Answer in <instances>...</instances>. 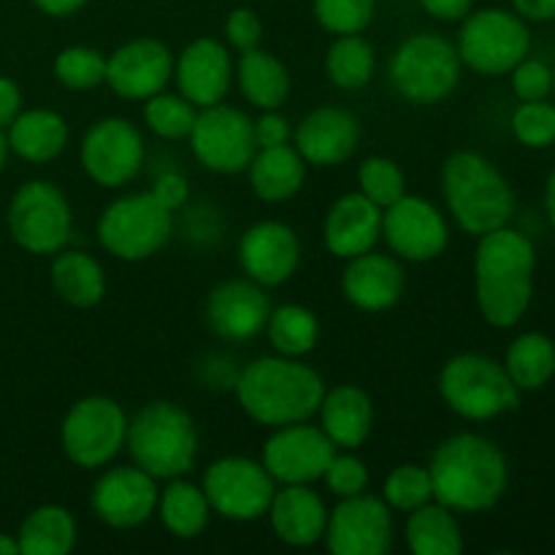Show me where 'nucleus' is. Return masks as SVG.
<instances>
[{
	"label": "nucleus",
	"mask_w": 555,
	"mask_h": 555,
	"mask_svg": "<svg viewBox=\"0 0 555 555\" xmlns=\"http://www.w3.org/2000/svg\"><path fill=\"white\" fill-rule=\"evenodd\" d=\"M150 193L155 195V198L160 201V204L166 206L168 211H177V209H182L184 204H188L190 182H188V177H184V173L166 171V173H160L155 182H152Z\"/></svg>",
	"instance_id": "nucleus-48"
},
{
	"label": "nucleus",
	"mask_w": 555,
	"mask_h": 555,
	"mask_svg": "<svg viewBox=\"0 0 555 555\" xmlns=\"http://www.w3.org/2000/svg\"><path fill=\"white\" fill-rule=\"evenodd\" d=\"M325 74L336 90H363L377 74V52L361 33L336 36L325 52Z\"/></svg>",
	"instance_id": "nucleus-36"
},
{
	"label": "nucleus",
	"mask_w": 555,
	"mask_h": 555,
	"mask_svg": "<svg viewBox=\"0 0 555 555\" xmlns=\"http://www.w3.org/2000/svg\"><path fill=\"white\" fill-rule=\"evenodd\" d=\"M144 135L130 119L101 117L87 128L79 146V160L87 177L106 190L133 182L144 168Z\"/></svg>",
	"instance_id": "nucleus-14"
},
{
	"label": "nucleus",
	"mask_w": 555,
	"mask_h": 555,
	"mask_svg": "<svg viewBox=\"0 0 555 555\" xmlns=\"http://www.w3.org/2000/svg\"><path fill=\"white\" fill-rule=\"evenodd\" d=\"M336 450L339 448L331 442L328 434L318 423L301 421L271 428L260 461L276 486H312L323 480Z\"/></svg>",
	"instance_id": "nucleus-16"
},
{
	"label": "nucleus",
	"mask_w": 555,
	"mask_h": 555,
	"mask_svg": "<svg viewBox=\"0 0 555 555\" xmlns=\"http://www.w3.org/2000/svg\"><path fill=\"white\" fill-rule=\"evenodd\" d=\"M266 336L276 356L307 358L320 341V320L312 309L301 304H280V307H271Z\"/></svg>",
	"instance_id": "nucleus-37"
},
{
	"label": "nucleus",
	"mask_w": 555,
	"mask_h": 555,
	"mask_svg": "<svg viewBox=\"0 0 555 555\" xmlns=\"http://www.w3.org/2000/svg\"><path fill=\"white\" fill-rule=\"evenodd\" d=\"M383 238L399 260L431 263L450 247L448 217L431 201L406 193L383 209Z\"/></svg>",
	"instance_id": "nucleus-15"
},
{
	"label": "nucleus",
	"mask_w": 555,
	"mask_h": 555,
	"mask_svg": "<svg viewBox=\"0 0 555 555\" xmlns=\"http://www.w3.org/2000/svg\"><path fill=\"white\" fill-rule=\"evenodd\" d=\"M361 144V122L350 108L320 106L293 130V146L307 166L331 168L350 160Z\"/></svg>",
	"instance_id": "nucleus-23"
},
{
	"label": "nucleus",
	"mask_w": 555,
	"mask_h": 555,
	"mask_svg": "<svg viewBox=\"0 0 555 555\" xmlns=\"http://www.w3.org/2000/svg\"><path fill=\"white\" fill-rule=\"evenodd\" d=\"M22 112V90L16 87L14 79L0 76V130L9 128Z\"/></svg>",
	"instance_id": "nucleus-50"
},
{
	"label": "nucleus",
	"mask_w": 555,
	"mask_h": 555,
	"mask_svg": "<svg viewBox=\"0 0 555 555\" xmlns=\"http://www.w3.org/2000/svg\"><path fill=\"white\" fill-rule=\"evenodd\" d=\"M404 266L393 253H369L347 260L341 271V293L361 312H385L404 296Z\"/></svg>",
	"instance_id": "nucleus-24"
},
{
	"label": "nucleus",
	"mask_w": 555,
	"mask_h": 555,
	"mask_svg": "<svg viewBox=\"0 0 555 555\" xmlns=\"http://www.w3.org/2000/svg\"><path fill=\"white\" fill-rule=\"evenodd\" d=\"M49 280H52L54 296L74 309H92L106 296L103 266L90 253H81V249H60V253H54Z\"/></svg>",
	"instance_id": "nucleus-30"
},
{
	"label": "nucleus",
	"mask_w": 555,
	"mask_h": 555,
	"mask_svg": "<svg viewBox=\"0 0 555 555\" xmlns=\"http://www.w3.org/2000/svg\"><path fill=\"white\" fill-rule=\"evenodd\" d=\"M461 65L482 76H504L529 57L531 33L526 20L507 9L469 11L461 20L459 41Z\"/></svg>",
	"instance_id": "nucleus-10"
},
{
	"label": "nucleus",
	"mask_w": 555,
	"mask_h": 555,
	"mask_svg": "<svg viewBox=\"0 0 555 555\" xmlns=\"http://www.w3.org/2000/svg\"><path fill=\"white\" fill-rule=\"evenodd\" d=\"M325 547L331 555H385L393 547V509L383 496L358 493L328 509Z\"/></svg>",
	"instance_id": "nucleus-17"
},
{
	"label": "nucleus",
	"mask_w": 555,
	"mask_h": 555,
	"mask_svg": "<svg viewBox=\"0 0 555 555\" xmlns=\"http://www.w3.org/2000/svg\"><path fill=\"white\" fill-rule=\"evenodd\" d=\"M76 518L63 504H41L22 520L20 542L22 555H68L76 547Z\"/></svg>",
	"instance_id": "nucleus-34"
},
{
	"label": "nucleus",
	"mask_w": 555,
	"mask_h": 555,
	"mask_svg": "<svg viewBox=\"0 0 555 555\" xmlns=\"http://www.w3.org/2000/svg\"><path fill=\"white\" fill-rule=\"evenodd\" d=\"M9 233L25 253L54 255L68 247L74 211L63 190L47 179H30L9 204Z\"/></svg>",
	"instance_id": "nucleus-11"
},
{
	"label": "nucleus",
	"mask_w": 555,
	"mask_h": 555,
	"mask_svg": "<svg viewBox=\"0 0 555 555\" xmlns=\"http://www.w3.org/2000/svg\"><path fill=\"white\" fill-rule=\"evenodd\" d=\"M222 36H225L228 49H236L238 54L249 52V49L260 47L263 41V22L247 5H238L231 14L225 16V25H222Z\"/></svg>",
	"instance_id": "nucleus-46"
},
{
	"label": "nucleus",
	"mask_w": 555,
	"mask_h": 555,
	"mask_svg": "<svg viewBox=\"0 0 555 555\" xmlns=\"http://www.w3.org/2000/svg\"><path fill=\"white\" fill-rule=\"evenodd\" d=\"M358 193L366 195L379 209H388L406 195V173L390 157L372 155L358 166Z\"/></svg>",
	"instance_id": "nucleus-40"
},
{
	"label": "nucleus",
	"mask_w": 555,
	"mask_h": 555,
	"mask_svg": "<svg viewBox=\"0 0 555 555\" xmlns=\"http://www.w3.org/2000/svg\"><path fill=\"white\" fill-rule=\"evenodd\" d=\"M128 421L125 406L112 396H85L65 412L60 426V448L65 459L79 469H106L122 453Z\"/></svg>",
	"instance_id": "nucleus-9"
},
{
	"label": "nucleus",
	"mask_w": 555,
	"mask_h": 555,
	"mask_svg": "<svg viewBox=\"0 0 555 555\" xmlns=\"http://www.w3.org/2000/svg\"><path fill=\"white\" fill-rule=\"evenodd\" d=\"M253 130L258 150H269V146L291 144L293 141L291 119L285 114H280V108H266V112H260V117L253 119Z\"/></svg>",
	"instance_id": "nucleus-47"
},
{
	"label": "nucleus",
	"mask_w": 555,
	"mask_h": 555,
	"mask_svg": "<svg viewBox=\"0 0 555 555\" xmlns=\"http://www.w3.org/2000/svg\"><path fill=\"white\" fill-rule=\"evenodd\" d=\"M537 253L526 233L504 225L480 236L475 249V298L493 328H513L534 296Z\"/></svg>",
	"instance_id": "nucleus-2"
},
{
	"label": "nucleus",
	"mask_w": 555,
	"mask_h": 555,
	"mask_svg": "<svg viewBox=\"0 0 555 555\" xmlns=\"http://www.w3.org/2000/svg\"><path fill=\"white\" fill-rule=\"evenodd\" d=\"M198 108L182 95V92L160 90L157 95L144 101V122L157 139L182 141L193 130Z\"/></svg>",
	"instance_id": "nucleus-38"
},
{
	"label": "nucleus",
	"mask_w": 555,
	"mask_h": 555,
	"mask_svg": "<svg viewBox=\"0 0 555 555\" xmlns=\"http://www.w3.org/2000/svg\"><path fill=\"white\" fill-rule=\"evenodd\" d=\"M545 209H547V217H551L553 228H555V168L553 173L547 177V188H545Z\"/></svg>",
	"instance_id": "nucleus-53"
},
{
	"label": "nucleus",
	"mask_w": 555,
	"mask_h": 555,
	"mask_svg": "<svg viewBox=\"0 0 555 555\" xmlns=\"http://www.w3.org/2000/svg\"><path fill=\"white\" fill-rule=\"evenodd\" d=\"M173 79V52L160 38H130L106 54V85L125 101H146Z\"/></svg>",
	"instance_id": "nucleus-19"
},
{
	"label": "nucleus",
	"mask_w": 555,
	"mask_h": 555,
	"mask_svg": "<svg viewBox=\"0 0 555 555\" xmlns=\"http://www.w3.org/2000/svg\"><path fill=\"white\" fill-rule=\"evenodd\" d=\"M509 74H513V90L520 101H547L553 92V68L542 60H520Z\"/></svg>",
	"instance_id": "nucleus-45"
},
{
	"label": "nucleus",
	"mask_w": 555,
	"mask_h": 555,
	"mask_svg": "<svg viewBox=\"0 0 555 555\" xmlns=\"http://www.w3.org/2000/svg\"><path fill=\"white\" fill-rule=\"evenodd\" d=\"M404 540L412 555H461L464 553V531L450 507L428 502L406 513Z\"/></svg>",
	"instance_id": "nucleus-33"
},
{
	"label": "nucleus",
	"mask_w": 555,
	"mask_h": 555,
	"mask_svg": "<svg viewBox=\"0 0 555 555\" xmlns=\"http://www.w3.org/2000/svg\"><path fill=\"white\" fill-rule=\"evenodd\" d=\"M318 426L328 434L331 442L339 450H358L374 428L372 396L352 383H341L336 388H325L323 401L318 406Z\"/></svg>",
	"instance_id": "nucleus-27"
},
{
	"label": "nucleus",
	"mask_w": 555,
	"mask_h": 555,
	"mask_svg": "<svg viewBox=\"0 0 555 555\" xmlns=\"http://www.w3.org/2000/svg\"><path fill=\"white\" fill-rule=\"evenodd\" d=\"M323 482L336 499L358 496V493H363L369 488L366 461L358 459L352 450H336V455L331 459L328 469H325Z\"/></svg>",
	"instance_id": "nucleus-44"
},
{
	"label": "nucleus",
	"mask_w": 555,
	"mask_h": 555,
	"mask_svg": "<svg viewBox=\"0 0 555 555\" xmlns=\"http://www.w3.org/2000/svg\"><path fill=\"white\" fill-rule=\"evenodd\" d=\"M249 177L255 198L266 204H282L298 195V190L307 182V163L298 155L293 144L269 146V150L255 152L253 163L244 171Z\"/></svg>",
	"instance_id": "nucleus-29"
},
{
	"label": "nucleus",
	"mask_w": 555,
	"mask_h": 555,
	"mask_svg": "<svg viewBox=\"0 0 555 555\" xmlns=\"http://www.w3.org/2000/svg\"><path fill=\"white\" fill-rule=\"evenodd\" d=\"M0 555H22V553H20V542H16V537L0 534Z\"/></svg>",
	"instance_id": "nucleus-54"
},
{
	"label": "nucleus",
	"mask_w": 555,
	"mask_h": 555,
	"mask_svg": "<svg viewBox=\"0 0 555 555\" xmlns=\"http://www.w3.org/2000/svg\"><path fill=\"white\" fill-rule=\"evenodd\" d=\"M553 92H555V68H553Z\"/></svg>",
	"instance_id": "nucleus-56"
},
{
	"label": "nucleus",
	"mask_w": 555,
	"mask_h": 555,
	"mask_svg": "<svg viewBox=\"0 0 555 555\" xmlns=\"http://www.w3.org/2000/svg\"><path fill=\"white\" fill-rule=\"evenodd\" d=\"M504 369L520 393L542 390L555 377V345L547 334L529 331L513 339L504 356Z\"/></svg>",
	"instance_id": "nucleus-35"
},
{
	"label": "nucleus",
	"mask_w": 555,
	"mask_h": 555,
	"mask_svg": "<svg viewBox=\"0 0 555 555\" xmlns=\"http://www.w3.org/2000/svg\"><path fill=\"white\" fill-rule=\"evenodd\" d=\"M95 231L112 258L139 263L160 253L173 236V211L152 193H130L101 211Z\"/></svg>",
	"instance_id": "nucleus-8"
},
{
	"label": "nucleus",
	"mask_w": 555,
	"mask_h": 555,
	"mask_svg": "<svg viewBox=\"0 0 555 555\" xmlns=\"http://www.w3.org/2000/svg\"><path fill=\"white\" fill-rule=\"evenodd\" d=\"M160 486L141 466H112L92 486V513L108 529H139L155 515Z\"/></svg>",
	"instance_id": "nucleus-18"
},
{
	"label": "nucleus",
	"mask_w": 555,
	"mask_h": 555,
	"mask_svg": "<svg viewBox=\"0 0 555 555\" xmlns=\"http://www.w3.org/2000/svg\"><path fill=\"white\" fill-rule=\"evenodd\" d=\"M5 155H9V141H5V133L0 130V171H3L5 166Z\"/></svg>",
	"instance_id": "nucleus-55"
},
{
	"label": "nucleus",
	"mask_w": 555,
	"mask_h": 555,
	"mask_svg": "<svg viewBox=\"0 0 555 555\" xmlns=\"http://www.w3.org/2000/svg\"><path fill=\"white\" fill-rule=\"evenodd\" d=\"M155 515L163 529L177 540H195L206 531L211 520V504L204 488L195 486L188 477H173L157 493Z\"/></svg>",
	"instance_id": "nucleus-32"
},
{
	"label": "nucleus",
	"mask_w": 555,
	"mask_h": 555,
	"mask_svg": "<svg viewBox=\"0 0 555 555\" xmlns=\"http://www.w3.org/2000/svg\"><path fill=\"white\" fill-rule=\"evenodd\" d=\"M233 79H236L238 90L247 98L249 106L260 108V112L282 108L291 98V70L285 68L280 57H274V54L260 47L238 54Z\"/></svg>",
	"instance_id": "nucleus-31"
},
{
	"label": "nucleus",
	"mask_w": 555,
	"mask_h": 555,
	"mask_svg": "<svg viewBox=\"0 0 555 555\" xmlns=\"http://www.w3.org/2000/svg\"><path fill=\"white\" fill-rule=\"evenodd\" d=\"M423 11L439 22H461L472 11L475 0H421Z\"/></svg>",
	"instance_id": "nucleus-49"
},
{
	"label": "nucleus",
	"mask_w": 555,
	"mask_h": 555,
	"mask_svg": "<svg viewBox=\"0 0 555 555\" xmlns=\"http://www.w3.org/2000/svg\"><path fill=\"white\" fill-rule=\"evenodd\" d=\"M388 76L393 90L415 106H434L455 92L461 81L459 49L439 33H412L396 47Z\"/></svg>",
	"instance_id": "nucleus-7"
},
{
	"label": "nucleus",
	"mask_w": 555,
	"mask_h": 555,
	"mask_svg": "<svg viewBox=\"0 0 555 555\" xmlns=\"http://www.w3.org/2000/svg\"><path fill=\"white\" fill-rule=\"evenodd\" d=\"M236 76L231 49L225 41L211 36H201L173 57V79L179 92L193 103L195 108L217 106L228 98Z\"/></svg>",
	"instance_id": "nucleus-20"
},
{
	"label": "nucleus",
	"mask_w": 555,
	"mask_h": 555,
	"mask_svg": "<svg viewBox=\"0 0 555 555\" xmlns=\"http://www.w3.org/2000/svg\"><path fill=\"white\" fill-rule=\"evenodd\" d=\"M5 130H9L5 133L9 150L22 160L36 163V166L57 160L70 139L68 122L63 119V114L52 112V108L20 112Z\"/></svg>",
	"instance_id": "nucleus-28"
},
{
	"label": "nucleus",
	"mask_w": 555,
	"mask_h": 555,
	"mask_svg": "<svg viewBox=\"0 0 555 555\" xmlns=\"http://www.w3.org/2000/svg\"><path fill=\"white\" fill-rule=\"evenodd\" d=\"M190 150L195 160L211 173L233 177L244 173L253 163L258 144H255L253 117L225 101L217 106L198 108L193 130H190Z\"/></svg>",
	"instance_id": "nucleus-13"
},
{
	"label": "nucleus",
	"mask_w": 555,
	"mask_h": 555,
	"mask_svg": "<svg viewBox=\"0 0 555 555\" xmlns=\"http://www.w3.org/2000/svg\"><path fill=\"white\" fill-rule=\"evenodd\" d=\"M236 401L249 421L266 428L312 421L323 401L325 383L301 358L263 356L236 377Z\"/></svg>",
	"instance_id": "nucleus-3"
},
{
	"label": "nucleus",
	"mask_w": 555,
	"mask_h": 555,
	"mask_svg": "<svg viewBox=\"0 0 555 555\" xmlns=\"http://www.w3.org/2000/svg\"><path fill=\"white\" fill-rule=\"evenodd\" d=\"M383 238V209L363 193H347L331 204L323 222V242L334 258L350 260L369 253Z\"/></svg>",
	"instance_id": "nucleus-25"
},
{
	"label": "nucleus",
	"mask_w": 555,
	"mask_h": 555,
	"mask_svg": "<svg viewBox=\"0 0 555 555\" xmlns=\"http://www.w3.org/2000/svg\"><path fill=\"white\" fill-rule=\"evenodd\" d=\"M201 488L209 499L211 513L233 524H253L266 518L276 493V482L263 461L247 455H222L211 461Z\"/></svg>",
	"instance_id": "nucleus-12"
},
{
	"label": "nucleus",
	"mask_w": 555,
	"mask_h": 555,
	"mask_svg": "<svg viewBox=\"0 0 555 555\" xmlns=\"http://www.w3.org/2000/svg\"><path fill=\"white\" fill-rule=\"evenodd\" d=\"M266 518L282 545L312 547L325 537L328 507L312 486H276Z\"/></svg>",
	"instance_id": "nucleus-26"
},
{
	"label": "nucleus",
	"mask_w": 555,
	"mask_h": 555,
	"mask_svg": "<svg viewBox=\"0 0 555 555\" xmlns=\"http://www.w3.org/2000/svg\"><path fill=\"white\" fill-rule=\"evenodd\" d=\"M513 133L529 150H545L555 141V106L547 101H520L513 114Z\"/></svg>",
	"instance_id": "nucleus-43"
},
{
	"label": "nucleus",
	"mask_w": 555,
	"mask_h": 555,
	"mask_svg": "<svg viewBox=\"0 0 555 555\" xmlns=\"http://www.w3.org/2000/svg\"><path fill=\"white\" fill-rule=\"evenodd\" d=\"M54 79L70 92L106 85V54L95 47H68L54 57Z\"/></svg>",
	"instance_id": "nucleus-39"
},
{
	"label": "nucleus",
	"mask_w": 555,
	"mask_h": 555,
	"mask_svg": "<svg viewBox=\"0 0 555 555\" xmlns=\"http://www.w3.org/2000/svg\"><path fill=\"white\" fill-rule=\"evenodd\" d=\"M444 406L472 423H486L520 406V388L504 363L486 352H459L444 361L437 379Z\"/></svg>",
	"instance_id": "nucleus-6"
},
{
	"label": "nucleus",
	"mask_w": 555,
	"mask_h": 555,
	"mask_svg": "<svg viewBox=\"0 0 555 555\" xmlns=\"http://www.w3.org/2000/svg\"><path fill=\"white\" fill-rule=\"evenodd\" d=\"M130 459L155 480H173L193 472L198 459V428L190 412L173 401H150L128 421Z\"/></svg>",
	"instance_id": "nucleus-5"
},
{
	"label": "nucleus",
	"mask_w": 555,
	"mask_h": 555,
	"mask_svg": "<svg viewBox=\"0 0 555 555\" xmlns=\"http://www.w3.org/2000/svg\"><path fill=\"white\" fill-rule=\"evenodd\" d=\"M383 499L390 509L404 515L431 502L434 486L431 475H428V466L399 464L396 469H390V475L385 477Z\"/></svg>",
	"instance_id": "nucleus-41"
},
{
	"label": "nucleus",
	"mask_w": 555,
	"mask_h": 555,
	"mask_svg": "<svg viewBox=\"0 0 555 555\" xmlns=\"http://www.w3.org/2000/svg\"><path fill=\"white\" fill-rule=\"evenodd\" d=\"M90 0H33L38 11H43L47 16H74L76 11H81Z\"/></svg>",
	"instance_id": "nucleus-52"
},
{
	"label": "nucleus",
	"mask_w": 555,
	"mask_h": 555,
	"mask_svg": "<svg viewBox=\"0 0 555 555\" xmlns=\"http://www.w3.org/2000/svg\"><path fill=\"white\" fill-rule=\"evenodd\" d=\"M434 502L453 513H488L509 486V464L496 442L482 434L461 431L444 439L428 464Z\"/></svg>",
	"instance_id": "nucleus-1"
},
{
	"label": "nucleus",
	"mask_w": 555,
	"mask_h": 555,
	"mask_svg": "<svg viewBox=\"0 0 555 555\" xmlns=\"http://www.w3.org/2000/svg\"><path fill=\"white\" fill-rule=\"evenodd\" d=\"M238 263L253 282L280 287L298 271L301 242L296 231L282 220L253 222L238 238Z\"/></svg>",
	"instance_id": "nucleus-21"
},
{
	"label": "nucleus",
	"mask_w": 555,
	"mask_h": 555,
	"mask_svg": "<svg viewBox=\"0 0 555 555\" xmlns=\"http://www.w3.org/2000/svg\"><path fill=\"white\" fill-rule=\"evenodd\" d=\"M513 11L526 22L555 20V0H513Z\"/></svg>",
	"instance_id": "nucleus-51"
},
{
	"label": "nucleus",
	"mask_w": 555,
	"mask_h": 555,
	"mask_svg": "<svg viewBox=\"0 0 555 555\" xmlns=\"http://www.w3.org/2000/svg\"><path fill=\"white\" fill-rule=\"evenodd\" d=\"M442 195L455 225L477 238L509 225L515 215V193L509 182L475 150H459L444 160Z\"/></svg>",
	"instance_id": "nucleus-4"
},
{
	"label": "nucleus",
	"mask_w": 555,
	"mask_h": 555,
	"mask_svg": "<svg viewBox=\"0 0 555 555\" xmlns=\"http://www.w3.org/2000/svg\"><path fill=\"white\" fill-rule=\"evenodd\" d=\"M271 301L266 287L247 280H225L206 296V325L225 341H249L266 331Z\"/></svg>",
	"instance_id": "nucleus-22"
},
{
	"label": "nucleus",
	"mask_w": 555,
	"mask_h": 555,
	"mask_svg": "<svg viewBox=\"0 0 555 555\" xmlns=\"http://www.w3.org/2000/svg\"><path fill=\"white\" fill-rule=\"evenodd\" d=\"M377 0H312V14L320 27L334 36L363 33L374 20Z\"/></svg>",
	"instance_id": "nucleus-42"
}]
</instances>
